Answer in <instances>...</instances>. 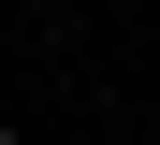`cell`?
<instances>
[{
    "label": "cell",
    "mask_w": 160,
    "mask_h": 145,
    "mask_svg": "<svg viewBox=\"0 0 160 145\" xmlns=\"http://www.w3.org/2000/svg\"><path fill=\"white\" fill-rule=\"evenodd\" d=\"M0 145H29V131H15V116H0Z\"/></svg>",
    "instance_id": "cell-1"
}]
</instances>
